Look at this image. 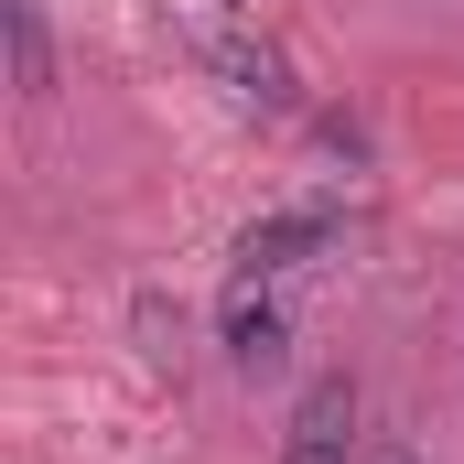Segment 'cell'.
<instances>
[{
	"instance_id": "cell-1",
	"label": "cell",
	"mask_w": 464,
	"mask_h": 464,
	"mask_svg": "<svg viewBox=\"0 0 464 464\" xmlns=\"http://www.w3.org/2000/svg\"><path fill=\"white\" fill-rule=\"evenodd\" d=\"M367 454V389L346 367H324L303 400H292V432H281V464H356Z\"/></svg>"
},
{
	"instance_id": "cell-2",
	"label": "cell",
	"mask_w": 464,
	"mask_h": 464,
	"mask_svg": "<svg viewBox=\"0 0 464 464\" xmlns=\"http://www.w3.org/2000/svg\"><path fill=\"white\" fill-rule=\"evenodd\" d=\"M217 346H227V367H237V378H270V367L292 356V324H281L270 281H227V314H217Z\"/></svg>"
},
{
	"instance_id": "cell-3",
	"label": "cell",
	"mask_w": 464,
	"mask_h": 464,
	"mask_svg": "<svg viewBox=\"0 0 464 464\" xmlns=\"http://www.w3.org/2000/svg\"><path fill=\"white\" fill-rule=\"evenodd\" d=\"M314 248H335V206H281V217H259V227L237 237V281H281Z\"/></svg>"
},
{
	"instance_id": "cell-4",
	"label": "cell",
	"mask_w": 464,
	"mask_h": 464,
	"mask_svg": "<svg viewBox=\"0 0 464 464\" xmlns=\"http://www.w3.org/2000/svg\"><path fill=\"white\" fill-rule=\"evenodd\" d=\"M206 65L227 76V98H237V109H259V119H292V109H303V87H292L281 44H248V33H217V44H206Z\"/></svg>"
},
{
	"instance_id": "cell-5",
	"label": "cell",
	"mask_w": 464,
	"mask_h": 464,
	"mask_svg": "<svg viewBox=\"0 0 464 464\" xmlns=\"http://www.w3.org/2000/svg\"><path fill=\"white\" fill-rule=\"evenodd\" d=\"M0 33H11V87L44 109V98H54V33H44V0H0Z\"/></svg>"
},
{
	"instance_id": "cell-6",
	"label": "cell",
	"mask_w": 464,
	"mask_h": 464,
	"mask_svg": "<svg viewBox=\"0 0 464 464\" xmlns=\"http://www.w3.org/2000/svg\"><path fill=\"white\" fill-rule=\"evenodd\" d=\"M356 464H421V443H411V432H367V454Z\"/></svg>"
}]
</instances>
